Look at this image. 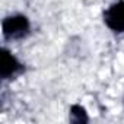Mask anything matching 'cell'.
<instances>
[{"mask_svg":"<svg viewBox=\"0 0 124 124\" xmlns=\"http://www.w3.org/2000/svg\"><path fill=\"white\" fill-rule=\"evenodd\" d=\"M31 32L29 18L23 13H12L2 21V35L6 41L23 39Z\"/></svg>","mask_w":124,"mask_h":124,"instance_id":"1","label":"cell"},{"mask_svg":"<svg viewBox=\"0 0 124 124\" xmlns=\"http://www.w3.org/2000/svg\"><path fill=\"white\" fill-rule=\"evenodd\" d=\"M25 70L22 61L6 47L0 51V78L2 80H10Z\"/></svg>","mask_w":124,"mask_h":124,"instance_id":"2","label":"cell"},{"mask_svg":"<svg viewBox=\"0 0 124 124\" xmlns=\"http://www.w3.org/2000/svg\"><path fill=\"white\" fill-rule=\"evenodd\" d=\"M104 23L107 28L115 34H123L124 32V0L109 5L104 10Z\"/></svg>","mask_w":124,"mask_h":124,"instance_id":"3","label":"cell"},{"mask_svg":"<svg viewBox=\"0 0 124 124\" xmlns=\"http://www.w3.org/2000/svg\"><path fill=\"white\" fill-rule=\"evenodd\" d=\"M70 121L72 123H78V124L88 123L89 117H88L86 109L82 105H79V104H73L70 107Z\"/></svg>","mask_w":124,"mask_h":124,"instance_id":"4","label":"cell"}]
</instances>
